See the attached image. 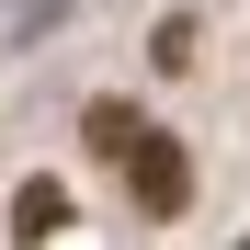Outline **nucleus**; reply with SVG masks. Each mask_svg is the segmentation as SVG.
Wrapping results in <instances>:
<instances>
[{
  "instance_id": "obj_1",
  "label": "nucleus",
  "mask_w": 250,
  "mask_h": 250,
  "mask_svg": "<svg viewBox=\"0 0 250 250\" xmlns=\"http://www.w3.org/2000/svg\"><path fill=\"white\" fill-rule=\"evenodd\" d=\"M125 159H137V205H148V216H171V205L193 193V171H182V148H148V137H137Z\"/></svg>"
}]
</instances>
